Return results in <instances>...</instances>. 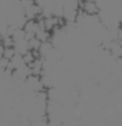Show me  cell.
<instances>
[{
	"label": "cell",
	"mask_w": 122,
	"mask_h": 126,
	"mask_svg": "<svg viewBox=\"0 0 122 126\" xmlns=\"http://www.w3.org/2000/svg\"><path fill=\"white\" fill-rule=\"evenodd\" d=\"M15 54H16V51L13 49V46H12V47H3V51H1V57L3 58L11 61V59L15 57Z\"/></svg>",
	"instance_id": "2"
},
{
	"label": "cell",
	"mask_w": 122,
	"mask_h": 126,
	"mask_svg": "<svg viewBox=\"0 0 122 126\" xmlns=\"http://www.w3.org/2000/svg\"><path fill=\"white\" fill-rule=\"evenodd\" d=\"M79 9L87 16H97L98 12H100L98 4H97V1H94V0H81Z\"/></svg>",
	"instance_id": "1"
}]
</instances>
